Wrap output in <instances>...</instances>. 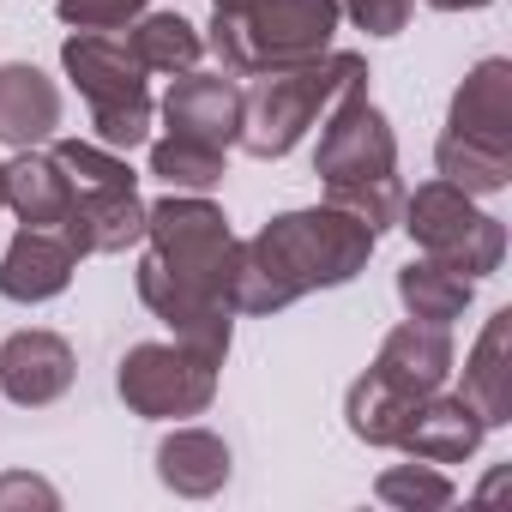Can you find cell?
Returning <instances> with one entry per match:
<instances>
[{"label": "cell", "instance_id": "obj_29", "mask_svg": "<svg viewBox=\"0 0 512 512\" xmlns=\"http://www.w3.org/2000/svg\"><path fill=\"white\" fill-rule=\"evenodd\" d=\"M7 506H43V512H55L61 494H55V482H43L31 470H7V476H0V512H7Z\"/></svg>", "mask_w": 512, "mask_h": 512}, {"label": "cell", "instance_id": "obj_28", "mask_svg": "<svg viewBox=\"0 0 512 512\" xmlns=\"http://www.w3.org/2000/svg\"><path fill=\"white\" fill-rule=\"evenodd\" d=\"M410 7L416 0H338V13H350L356 31H368V37H398L410 25Z\"/></svg>", "mask_w": 512, "mask_h": 512}, {"label": "cell", "instance_id": "obj_5", "mask_svg": "<svg viewBox=\"0 0 512 512\" xmlns=\"http://www.w3.org/2000/svg\"><path fill=\"white\" fill-rule=\"evenodd\" d=\"M446 374H452V338H446V326L404 320L398 332H386L374 368H368V374L350 386V398H344L350 434L368 440V446H392L398 428H404V416H410L422 398H434V392L446 386Z\"/></svg>", "mask_w": 512, "mask_h": 512}, {"label": "cell", "instance_id": "obj_6", "mask_svg": "<svg viewBox=\"0 0 512 512\" xmlns=\"http://www.w3.org/2000/svg\"><path fill=\"white\" fill-rule=\"evenodd\" d=\"M61 67L79 85V97L91 103L97 145H109V151L151 145L157 103H151V79H145L139 55L127 49V37H115V31H73L61 43Z\"/></svg>", "mask_w": 512, "mask_h": 512}, {"label": "cell", "instance_id": "obj_11", "mask_svg": "<svg viewBox=\"0 0 512 512\" xmlns=\"http://www.w3.org/2000/svg\"><path fill=\"white\" fill-rule=\"evenodd\" d=\"M139 302L181 338V344H193L199 356H211V362H223L229 356V338H235V314L223 308V302H211V296H193V290H181L175 278H163V266L151 260H139Z\"/></svg>", "mask_w": 512, "mask_h": 512}, {"label": "cell", "instance_id": "obj_22", "mask_svg": "<svg viewBox=\"0 0 512 512\" xmlns=\"http://www.w3.org/2000/svg\"><path fill=\"white\" fill-rule=\"evenodd\" d=\"M127 49L139 55L145 73H193L205 55V37L181 13H139L127 31Z\"/></svg>", "mask_w": 512, "mask_h": 512}, {"label": "cell", "instance_id": "obj_4", "mask_svg": "<svg viewBox=\"0 0 512 512\" xmlns=\"http://www.w3.org/2000/svg\"><path fill=\"white\" fill-rule=\"evenodd\" d=\"M338 0H211V49L223 73H284L332 49Z\"/></svg>", "mask_w": 512, "mask_h": 512}, {"label": "cell", "instance_id": "obj_9", "mask_svg": "<svg viewBox=\"0 0 512 512\" xmlns=\"http://www.w3.org/2000/svg\"><path fill=\"white\" fill-rule=\"evenodd\" d=\"M217 368L211 356H199L193 344H133L121 356V374H115V392L133 416H151V422H181V416H199L211 410L217 398Z\"/></svg>", "mask_w": 512, "mask_h": 512}, {"label": "cell", "instance_id": "obj_26", "mask_svg": "<svg viewBox=\"0 0 512 512\" xmlns=\"http://www.w3.org/2000/svg\"><path fill=\"white\" fill-rule=\"evenodd\" d=\"M49 151H55V163L67 169L73 193H79V187H133L127 157L109 151V145H91V139H55Z\"/></svg>", "mask_w": 512, "mask_h": 512}, {"label": "cell", "instance_id": "obj_25", "mask_svg": "<svg viewBox=\"0 0 512 512\" xmlns=\"http://www.w3.org/2000/svg\"><path fill=\"white\" fill-rule=\"evenodd\" d=\"M151 175H163L175 193H205V187H217V181H223V151L163 133V139L151 145Z\"/></svg>", "mask_w": 512, "mask_h": 512}, {"label": "cell", "instance_id": "obj_15", "mask_svg": "<svg viewBox=\"0 0 512 512\" xmlns=\"http://www.w3.org/2000/svg\"><path fill=\"white\" fill-rule=\"evenodd\" d=\"M61 235L73 241L79 260H91V253H127L145 241V199L133 187H79L73 211L61 217Z\"/></svg>", "mask_w": 512, "mask_h": 512}, {"label": "cell", "instance_id": "obj_2", "mask_svg": "<svg viewBox=\"0 0 512 512\" xmlns=\"http://www.w3.org/2000/svg\"><path fill=\"white\" fill-rule=\"evenodd\" d=\"M362 91H368V61L350 49H326L302 67H284V73H260V85L241 103V139L235 145L260 163L290 157L338 103H350Z\"/></svg>", "mask_w": 512, "mask_h": 512}, {"label": "cell", "instance_id": "obj_23", "mask_svg": "<svg viewBox=\"0 0 512 512\" xmlns=\"http://www.w3.org/2000/svg\"><path fill=\"white\" fill-rule=\"evenodd\" d=\"M434 169H440V181H452V187H464V193H500V187L512 181V151H488V145H476V139L440 133Z\"/></svg>", "mask_w": 512, "mask_h": 512}, {"label": "cell", "instance_id": "obj_16", "mask_svg": "<svg viewBox=\"0 0 512 512\" xmlns=\"http://www.w3.org/2000/svg\"><path fill=\"white\" fill-rule=\"evenodd\" d=\"M446 133L476 139L488 151H512V61L488 55V61L470 67V79L452 91Z\"/></svg>", "mask_w": 512, "mask_h": 512}, {"label": "cell", "instance_id": "obj_12", "mask_svg": "<svg viewBox=\"0 0 512 512\" xmlns=\"http://www.w3.org/2000/svg\"><path fill=\"white\" fill-rule=\"evenodd\" d=\"M73 374H79V362H73V344L61 332H13L0 344V392L25 410L67 398Z\"/></svg>", "mask_w": 512, "mask_h": 512}, {"label": "cell", "instance_id": "obj_31", "mask_svg": "<svg viewBox=\"0 0 512 512\" xmlns=\"http://www.w3.org/2000/svg\"><path fill=\"white\" fill-rule=\"evenodd\" d=\"M0 205H7V163H0Z\"/></svg>", "mask_w": 512, "mask_h": 512}, {"label": "cell", "instance_id": "obj_13", "mask_svg": "<svg viewBox=\"0 0 512 512\" xmlns=\"http://www.w3.org/2000/svg\"><path fill=\"white\" fill-rule=\"evenodd\" d=\"M73 272H79V253H73V241L61 235V229H37V223H25L19 235H13V247L0 253V296L7 302H55L67 284H73Z\"/></svg>", "mask_w": 512, "mask_h": 512}, {"label": "cell", "instance_id": "obj_27", "mask_svg": "<svg viewBox=\"0 0 512 512\" xmlns=\"http://www.w3.org/2000/svg\"><path fill=\"white\" fill-rule=\"evenodd\" d=\"M139 13H151V0H61V19L73 31H127Z\"/></svg>", "mask_w": 512, "mask_h": 512}, {"label": "cell", "instance_id": "obj_19", "mask_svg": "<svg viewBox=\"0 0 512 512\" xmlns=\"http://www.w3.org/2000/svg\"><path fill=\"white\" fill-rule=\"evenodd\" d=\"M7 205L19 211V223H37V229H61V217L73 211V181L67 169L55 163V151H19L7 163Z\"/></svg>", "mask_w": 512, "mask_h": 512}, {"label": "cell", "instance_id": "obj_14", "mask_svg": "<svg viewBox=\"0 0 512 512\" xmlns=\"http://www.w3.org/2000/svg\"><path fill=\"white\" fill-rule=\"evenodd\" d=\"M482 434H488V422L476 416V404L440 386L434 398H422V404L404 416V428H398L392 446L410 452V458H422V464H464V458L482 446Z\"/></svg>", "mask_w": 512, "mask_h": 512}, {"label": "cell", "instance_id": "obj_1", "mask_svg": "<svg viewBox=\"0 0 512 512\" xmlns=\"http://www.w3.org/2000/svg\"><path fill=\"white\" fill-rule=\"evenodd\" d=\"M374 241L380 235L362 217H350L344 205L284 211L253 241H241L229 308L235 314H278V308H290L314 290H338L368 266Z\"/></svg>", "mask_w": 512, "mask_h": 512}, {"label": "cell", "instance_id": "obj_20", "mask_svg": "<svg viewBox=\"0 0 512 512\" xmlns=\"http://www.w3.org/2000/svg\"><path fill=\"white\" fill-rule=\"evenodd\" d=\"M157 476L169 494H187V500H205L229 482V446L211 434V428H175L163 446H157Z\"/></svg>", "mask_w": 512, "mask_h": 512}, {"label": "cell", "instance_id": "obj_30", "mask_svg": "<svg viewBox=\"0 0 512 512\" xmlns=\"http://www.w3.org/2000/svg\"><path fill=\"white\" fill-rule=\"evenodd\" d=\"M428 7H434V13H482L488 0H428Z\"/></svg>", "mask_w": 512, "mask_h": 512}, {"label": "cell", "instance_id": "obj_7", "mask_svg": "<svg viewBox=\"0 0 512 512\" xmlns=\"http://www.w3.org/2000/svg\"><path fill=\"white\" fill-rule=\"evenodd\" d=\"M145 241H151V260L163 266V278H175L181 290L211 296V302L229 308L241 241H235L229 217L205 193H169V199L145 205Z\"/></svg>", "mask_w": 512, "mask_h": 512}, {"label": "cell", "instance_id": "obj_3", "mask_svg": "<svg viewBox=\"0 0 512 512\" xmlns=\"http://www.w3.org/2000/svg\"><path fill=\"white\" fill-rule=\"evenodd\" d=\"M314 175L326 181V205H344L374 235L398 223V211H404L398 139H392V121L368 103V91L326 115L320 151H314Z\"/></svg>", "mask_w": 512, "mask_h": 512}, {"label": "cell", "instance_id": "obj_18", "mask_svg": "<svg viewBox=\"0 0 512 512\" xmlns=\"http://www.w3.org/2000/svg\"><path fill=\"white\" fill-rule=\"evenodd\" d=\"M458 398H470L488 428L512 422V308H494V320L482 326V338L464 362Z\"/></svg>", "mask_w": 512, "mask_h": 512}, {"label": "cell", "instance_id": "obj_24", "mask_svg": "<svg viewBox=\"0 0 512 512\" xmlns=\"http://www.w3.org/2000/svg\"><path fill=\"white\" fill-rule=\"evenodd\" d=\"M452 476L440 470V464H392V470H380V482H374V500L380 506H398V512H434V506H452Z\"/></svg>", "mask_w": 512, "mask_h": 512}, {"label": "cell", "instance_id": "obj_17", "mask_svg": "<svg viewBox=\"0 0 512 512\" xmlns=\"http://www.w3.org/2000/svg\"><path fill=\"white\" fill-rule=\"evenodd\" d=\"M61 127V91L43 67L31 61H7L0 67V145L31 151Z\"/></svg>", "mask_w": 512, "mask_h": 512}, {"label": "cell", "instance_id": "obj_21", "mask_svg": "<svg viewBox=\"0 0 512 512\" xmlns=\"http://www.w3.org/2000/svg\"><path fill=\"white\" fill-rule=\"evenodd\" d=\"M476 296V278H464L458 266L434 260V253H422V260H410L398 272V302L410 320H428V326H452Z\"/></svg>", "mask_w": 512, "mask_h": 512}, {"label": "cell", "instance_id": "obj_10", "mask_svg": "<svg viewBox=\"0 0 512 512\" xmlns=\"http://www.w3.org/2000/svg\"><path fill=\"white\" fill-rule=\"evenodd\" d=\"M241 103L247 91L223 73H175L157 115L175 139H193V145H211V151H229L241 139Z\"/></svg>", "mask_w": 512, "mask_h": 512}, {"label": "cell", "instance_id": "obj_8", "mask_svg": "<svg viewBox=\"0 0 512 512\" xmlns=\"http://www.w3.org/2000/svg\"><path fill=\"white\" fill-rule=\"evenodd\" d=\"M398 229L434 253V260L458 266L464 278H488L500 272L506 260V223L476 211V193L452 187V181H428L416 193H404V211H398Z\"/></svg>", "mask_w": 512, "mask_h": 512}]
</instances>
